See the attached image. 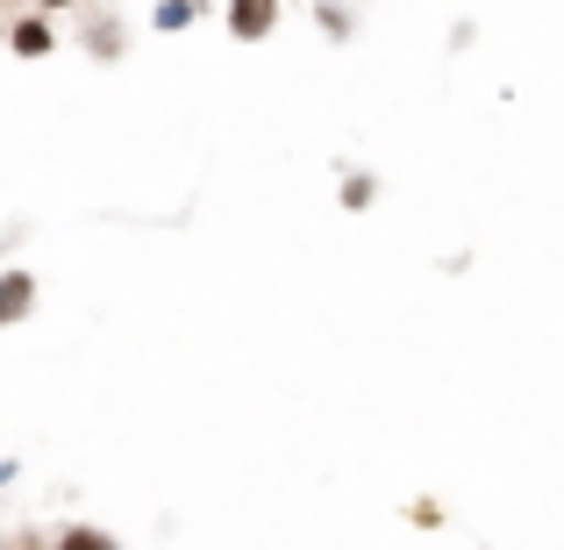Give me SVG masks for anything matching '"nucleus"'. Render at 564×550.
I'll list each match as a JSON object with an SVG mask.
<instances>
[{
    "label": "nucleus",
    "instance_id": "1",
    "mask_svg": "<svg viewBox=\"0 0 564 550\" xmlns=\"http://www.w3.org/2000/svg\"><path fill=\"white\" fill-rule=\"evenodd\" d=\"M279 22V0H229V29L236 36H264Z\"/></svg>",
    "mask_w": 564,
    "mask_h": 550
},
{
    "label": "nucleus",
    "instance_id": "2",
    "mask_svg": "<svg viewBox=\"0 0 564 550\" xmlns=\"http://www.w3.org/2000/svg\"><path fill=\"white\" fill-rule=\"evenodd\" d=\"M29 308V279L22 272H8V287H0V322H14Z\"/></svg>",
    "mask_w": 564,
    "mask_h": 550
},
{
    "label": "nucleus",
    "instance_id": "3",
    "mask_svg": "<svg viewBox=\"0 0 564 550\" xmlns=\"http://www.w3.org/2000/svg\"><path fill=\"white\" fill-rule=\"evenodd\" d=\"M14 51H22V57H43V51H51V29H43V22H22V29H14Z\"/></svg>",
    "mask_w": 564,
    "mask_h": 550
},
{
    "label": "nucleus",
    "instance_id": "4",
    "mask_svg": "<svg viewBox=\"0 0 564 550\" xmlns=\"http://www.w3.org/2000/svg\"><path fill=\"white\" fill-rule=\"evenodd\" d=\"M193 14H200V8H193V0H165V8H158V29H186Z\"/></svg>",
    "mask_w": 564,
    "mask_h": 550
}]
</instances>
